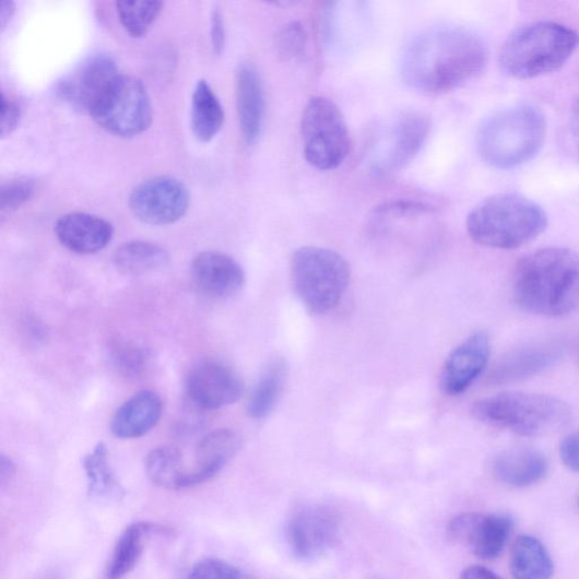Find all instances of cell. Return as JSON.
<instances>
[{"mask_svg": "<svg viewBox=\"0 0 579 579\" xmlns=\"http://www.w3.org/2000/svg\"><path fill=\"white\" fill-rule=\"evenodd\" d=\"M487 49L470 32L439 27L424 32L406 47L402 76L414 90L440 94L475 79L487 66Z\"/></svg>", "mask_w": 579, "mask_h": 579, "instance_id": "1", "label": "cell"}, {"mask_svg": "<svg viewBox=\"0 0 579 579\" xmlns=\"http://www.w3.org/2000/svg\"><path fill=\"white\" fill-rule=\"evenodd\" d=\"M512 293L530 314L560 317L579 311V255L551 247L524 256L513 271Z\"/></svg>", "mask_w": 579, "mask_h": 579, "instance_id": "2", "label": "cell"}, {"mask_svg": "<svg viewBox=\"0 0 579 579\" xmlns=\"http://www.w3.org/2000/svg\"><path fill=\"white\" fill-rule=\"evenodd\" d=\"M546 133L544 115L533 106H515L488 117L478 127L476 147L489 166L509 170L529 163Z\"/></svg>", "mask_w": 579, "mask_h": 579, "instance_id": "3", "label": "cell"}, {"mask_svg": "<svg viewBox=\"0 0 579 579\" xmlns=\"http://www.w3.org/2000/svg\"><path fill=\"white\" fill-rule=\"evenodd\" d=\"M548 225V216L535 202L506 192L478 203L468 215L472 240L495 249H515L532 241Z\"/></svg>", "mask_w": 579, "mask_h": 579, "instance_id": "4", "label": "cell"}, {"mask_svg": "<svg viewBox=\"0 0 579 579\" xmlns=\"http://www.w3.org/2000/svg\"><path fill=\"white\" fill-rule=\"evenodd\" d=\"M578 35L563 24L540 21L527 24L505 42L503 71L518 80H531L562 69L578 46Z\"/></svg>", "mask_w": 579, "mask_h": 579, "instance_id": "5", "label": "cell"}, {"mask_svg": "<svg viewBox=\"0 0 579 579\" xmlns=\"http://www.w3.org/2000/svg\"><path fill=\"white\" fill-rule=\"evenodd\" d=\"M472 413L478 422L492 427L533 437L566 426L571 411L555 397L508 392L475 402Z\"/></svg>", "mask_w": 579, "mask_h": 579, "instance_id": "6", "label": "cell"}, {"mask_svg": "<svg viewBox=\"0 0 579 579\" xmlns=\"http://www.w3.org/2000/svg\"><path fill=\"white\" fill-rule=\"evenodd\" d=\"M295 293L311 315L333 310L346 293L351 268L335 250L307 246L296 250L290 262Z\"/></svg>", "mask_w": 579, "mask_h": 579, "instance_id": "7", "label": "cell"}, {"mask_svg": "<svg viewBox=\"0 0 579 579\" xmlns=\"http://www.w3.org/2000/svg\"><path fill=\"white\" fill-rule=\"evenodd\" d=\"M302 135L308 164L330 172L344 163L350 152V134L344 116L330 99L314 98L303 113Z\"/></svg>", "mask_w": 579, "mask_h": 579, "instance_id": "8", "label": "cell"}, {"mask_svg": "<svg viewBox=\"0 0 579 579\" xmlns=\"http://www.w3.org/2000/svg\"><path fill=\"white\" fill-rule=\"evenodd\" d=\"M90 115L105 131L120 138L144 133L153 120V107L144 83L120 74Z\"/></svg>", "mask_w": 579, "mask_h": 579, "instance_id": "9", "label": "cell"}, {"mask_svg": "<svg viewBox=\"0 0 579 579\" xmlns=\"http://www.w3.org/2000/svg\"><path fill=\"white\" fill-rule=\"evenodd\" d=\"M285 533L290 550L296 558L317 559L330 552L338 541L339 515L326 505H304L288 518Z\"/></svg>", "mask_w": 579, "mask_h": 579, "instance_id": "10", "label": "cell"}, {"mask_svg": "<svg viewBox=\"0 0 579 579\" xmlns=\"http://www.w3.org/2000/svg\"><path fill=\"white\" fill-rule=\"evenodd\" d=\"M189 202V191L180 180L159 176L147 179L133 189L130 209L143 223L168 225L187 213Z\"/></svg>", "mask_w": 579, "mask_h": 579, "instance_id": "11", "label": "cell"}, {"mask_svg": "<svg viewBox=\"0 0 579 579\" xmlns=\"http://www.w3.org/2000/svg\"><path fill=\"white\" fill-rule=\"evenodd\" d=\"M430 131L429 118L409 111L399 116L386 133L373 163V173L388 177L404 168L421 152Z\"/></svg>", "mask_w": 579, "mask_h": 579, "instance_id": "12", "label": "cell"}, {"mask_svg": "<svg viewBox=\"0 0 579 579\" xmlns=\"http://www.w3.org/2000/svg\"><path fill=\"white\" fill-rule=\"evenodd\" d=\"M186 391L189 400L198 407L218 410L235 404L243 398L245 382L228 365L206 361L189 370Z\"/></svg>", "mask_w": 579, "mask_h": 579, "instance_id": "13", "label": "cell"}, {"mask_svg": "<svg viewBox=\"0 0 579 579\" xmlns=\"http://www.w3.org/2000/svg\"><path fill=\"white\" fill-rule=\"evenodd\" d=\"M119 75L113 57L94 55L58 83L57 94L70 106L90 114Z\"/></svg>", "mask_w": 579, "mask_h": 579, "instance_id": "14", "label": "cell"}, {"mask_svg": "<svg viewBox=\"0 0 579 579\" xmlns=\"http://www.w3.org/2000/svg\"><path fill=\"white\" fill-rule=\"evenodd\" d=\"M511 530L512 520L501 513H463L448 525L449 536L466 543L482 560H494L503 554Z\"/></svg>", "mask_w": 579, "mask_h": 579, "instance_id": "15", "label": "cell"}, {"mask_svg": "<svg viewBox=\"0 0 579 579\" xmlns=\"http://www.w3.org/2000/svg\"><path fill=\"white\" fill-rule=\"evenodd\" d=\"M491 356L486 332H477L458 346L447 358L440 373V388L450 397L464 393L484 373Z\"/></svg>", "mask_w": 579, "mask_h": 579, "instance_id": "16", "label": "cell"}, {"mask_svg": "<svg viewBox=\"0 0 579 579\" xmlns=\"http://www.w3.org/2000/svg\"><path fill=\"white\" fill-rule=\"evenodd\" d=\"M190 271L199 292L214 299L236 296L246 283L243 267L232 256L218 251L199 253Z\"/></svg>", "mask_w": 579, "mask_h": 579, "instance_id": "17", "label": "cell"}, {"mask_svg": "<svg viewBox=\"0 0 579 579\" xmlns=\"http://www.w3.org/2000/svg\"><path fill=\"white\" fill-rule=\"evenodd\" d=\"M58 241L76 253H94L105 249L114 237V225L106 218L72 212L59 217L55 224Z\"/></svg>", "mask_w": 579, "mask_h": 579, "instance_id": "18", "label": "cell"}, {"mask_svg": "<svg viewBox=\"0 0 579 579\" xmlns=\"http://www.w3.org/2000/svg\"><path fill=\"white\" fill-rule=\"evenodd\" d=\"M236 103L243 139L246 144L252 145L263 130L265 94L261 75L250 62H243L238 68Z\"/></svg>", "mask_w": 579, "mask_h": 579, "instance_id": "19", "label": "cell"}, {"mask_svg": "<svg viewBox=\"0 0 579 579\" xmlns=\"http://www.w3.org/2000/svg\"><path fill=\"white\" fill-rule=\"evenodd\" d=\"M560 356L562 347L556 343H537L513 350L494 366L489 381L500 385L524 380L548 369Z\"/></svg>", "mask_w": 579, "mask_h": 579, "instance_id": "20", "label": "cell"}, {"mask_svg": "<svg viewBox=\"0 0 579 579\" xmlns=\"http://www.w3.org/2000/svg\"><path fill=\"white\" fill-rule=\"evenodd\" d=\"M163 410V400L156 393L141 391L116 411L111 433L120 439L141 438L157 425Z\"/></svg>", "mask_w": 579, "mask_h": 579, "instance_id": "21", "label": "cell"}, {"mask_svg": "<svg viewBox=\"0 0 579 579\" xmlns=\"http://www.w3.org/2000/svg\"><path fill=\"white\" fill-rule=\"evenodd\" d=\"M238 436L229 429H217L201 439L194 464L188 476V488L203 484L228 464L239 449Z\"/></svg>", "mask_w": 579, "mask_h": 579, "instance_id": "22", "label": "cell"}, {"mask_svg": "<svg viewBox=\"0 0 579 579\" xmlns=\"http://www.w3.org/2000/svg\"><path fill=\"white\" fill-rule=\"evenodd\" d=\"M546 472H548V462L544 456L527 447L505 450L494 462L496 477L511 487L533 486L545 476Z\"/></svg>", "mask_w": 579, "mask_h": 579, "instance_id": "23", "label": "cell"}, {"mask_svg": "<svg viewBox=\"0 0 579 579\" xmlns=\"http://www.w3.org/2000/svg\"><path fill=\"white\" fill-rule=\"evenodd\" d=\"M288 371L284 358H275L268 364L248 399L247 413L252 420L262 421L272 413L284 392Z\"/></svg>", "mask_w": 579, "mask_h": 579, "instance_id": "24", "label": "cell"}, {"mask_svg": "<svg viewBox=\"0 0 579 579\" xmlns=\"http://www.w3.org/2000/svg\"><path fill=\"white\" fill-rule=\"evenodd\" d=\"M224 119V109L210 83L198 81L191 98L192 133L201 142H211L222 130Z\"/></svg>", "mask_w": 579, "mask_h": 579, "instance_id": "25", "label": "cell"}, {"mask_svg": "<svg viewBox=\"0 0 579 579\" xmlns=\"http://www.w3.org/2000/svg\"><path fill=\"white\" fill-rule=\"evenodd\" d=\"M169 262L167 250L154 243L135 240L121 245L114 255V264L123 275L142 276L161 269Z\"/></svg>", "mask_w": 579, "mask_h": 579, "instance_id": "26", "label": "cell"}, {"mask_svg": "<svg viewBox=\"0 0 579 579\" xmlns=\"http://www.w3.org/2000/svg\"><path fill=\"white\" fill-rule=\"evenodd\" d=\"M510 570L515 579H551L554 563L537 539L523 535L512 546Z\"/></svg>", "mask_w": 579, "mask_h": 579, "instance_id": "27", "label": "cell"}, {"mask_svg": "<svg viewBox=\"0 0 579 579\" xmlns=\"http://www.w3.org/2000/svg\"><path fill=\"white\" fill-rule=\"evenodd\" d=\"M145 470L149 478L157 487L187 488L188 469L177 447L161 446L153 449L146 458Z\"/></svg>", "mask_w": 579, "mask_h": 579, "instance_id": "28", "label": "cell"}, {"mask_svg": "<svg viewBox=\"0 0 579 579\" xmlns=\"http://www.w3.org/2000/svg\"><path fill=\"white\" fill-rule=\"evenodd\" d=\"M149 525L137 523L128 527L119 537L109 567V579H121L130 574L139 563L146 537Z\"/></svg>", "mask_w": 579, "mask_h": 579, "instance_id": "29", "label": "cell"}, {"mask_svg": "<svg viewBox=\"0 0 579 579\" xmlns=\"http://www.w3.org/2000/svg\"><path fill=\"white\" fill-rule=\"evenodd\" d=\"M83 466L87 477L88 491L96 497H114L120 493L119 484L108 461V449L99 442L85 457Z\"/></svg>", "mask_w": 579, "mask_h": 579, "instance_id": "30", "label": "cell"}, {"mask_svg": "<svg viewBox=\"0 0 579 579\" xmlns=\"http://www.w3.org/2000/svg\"><path fill=\"white\" fill-rule=\"evenodd\" d=\"M164 8L165 3L157 0H122L116 3L119 21L127 34L133 38L144 37Z\"/></svg>", "mask_w": 579, "mask_h": 579, "instance_id": "31", "label": "cell"}, {"mask_svg": "<svg viewBox=\"0 0 579 579\" xmlns=\"http://www.w3.org/2000/svg\"><path fill=\"white\" fill-rule=\"evenodd\" d=\"M37 191V181L28 177H17L3 182L0 188V211L3 214L17 211L32 201Z\"/></svg>", "mask_w": 579, "mask_h": 579, "instance_id": "32", "label": "cell"}, {"mask_svg": "<svg viewBox=\"0 0 579 579\" xmlns=\"http://www.w3.org/2000/svg\"><path fill=\"white\" fill-rule=\"evenodd\" d=\"M275 46L283 60H294L302 57L307 47L306 29L299 22L287 23L280 29Z\"/></svg>", "mask_w": 579, "mask_h": 579, "instance_id": "33", "label": "cell"}, {"mask_svg": "<svg viewBox=\"0 0 579 579\" xmlns=\"http://www.w3.org/2000/svg\"><path fill=\"white\" fill-rule=\"evenodd\" d=\"M113 359L121 373L131 377L141 375L147 364L146 352L134 344L126 342L114 345Z\"/></svg>", "mask_w": 579, "mask_h": 579, "instance_id": "34", "label": "cell"}, {"mask_svg": "<svg viewBox=\"0 0 579 579\" xmlns=\"http://www.w3.org/2000/svg\"><path fill=\"white\" fill-rule=\"evenodd\" d=\"M188 579H253L243 569L218 559H206L191 569Z\"/></svg>", "mask_w": 579, "mask_h": 579, "instance_id": "35", "label": "cell"}, {"mask_svg": "<svg viewBox=\"0 0 579 579\" xmlns=\"http://www.w3.org/2000/svg\"><path fill=\"white\" fill-rule=\"evenodd\" d=\"M21 109L19 104L9 98L3 92L2 94V122H0V135L3 139L10 137L20 122Z\"/></svg>", "mask_w": 579, "mask_h": 579, "instance_id": "36", "label": "cell"}, {"mask_svg": "<svg viewBox=\"0 0 579 579\" xmlns=\"http://www.w3.org/2000/svg\"><path fill=\"white\" fill-rule=\"evenodd\" d=\"M560 458L567 469L579 472V432L564 439L560 445Z\"/></svg>", "mask_w": 579, "mask_h": 579, "instance_id": "37", "label": "cell"}, {"mask_svg": "<svg viewBox=\"0 0 579 579\" xmlns=\"http://www.w3.org/2000/svg\"><path fill=\"white\" fill-rule=\"evenodd\" d=\"M211 39L214 52L216 55L222 54L225 45V26L223 15L218 10H214L212 13Z\"/></svg>", "mask_w": 579, "mask_h": 579, "instance_id": "38", "label": "cell"}, {"mask_svg": "<svg viewBox=\"0 0 579 579\" xmlns=\"http://www.w3.org/2000/svg\"><path fill=\"white\" fill-rule=\"evenodd\" d=\"M461 579H501L494 571L484 566H470L461 575Z\"/></svg>", "mask_w": 579, "mask_h": 579, "instance_id": "39", "label": "cell"}, {"mask_svg": "<svg viewBox=\"0 0 579 579\" xmlns=\"http://www.w3.org/2000/svg\"><path fill=\"white\" fill-rule=\"evenodd\" d=\"M15 14V3L12 0H3L0 4V29L2 32L8 27Z\"/></svg>", "mask_w": 579, "mask_h": 579, "instance_id": "40", "label": "cell"}, {"mask_svg": "<svg viewBox=\"0 0 579 579\" xmlns=\"http://www.w3.org/2000/svg\"><path fill=\"white\" fill-rule=\"evenodd\" d=\"M570 130L575 146L579 153V99L577 101L571 110Z\"/></svg>", "mask_w": 579, "mask_h": 579, "instance_id": "41", "label": "cell"}, {"mask_svg": "<svg viewBox=\"0 0 579 579\" xmlns=\"http://www.w3.org/2000/svg\"><path fill=\"white\" fill-rule=\"evenodd\" d=\"M14 473V464L5 456H2L0 460V476H2V482H5Z\"/></svg>", "mask_w": 579, "mask_h": 579, "instance_id": "42", "label": "cell"}, {"mask_svg": "<svg viewBox=\"0 0 579 579\" xmlns=\"http://www.w3.org/2000/svg\"><path fill=\"white\" fill-rule=\"evenodd\" d=\"M578 505H579V500H578Z\"/></svg>", "mask_w": 579, "mask_h": 579, "instance_id": "43", "label": "cell"}]
</instances>
